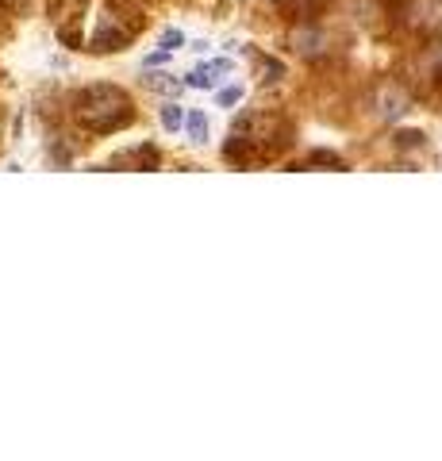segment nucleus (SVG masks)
<instances>
[{
  "instance_id": "20e7f679",
  "label": "nucleus",
  "mask_w": 442,
  "mask_h": 461,
  "mask_svg": "<svg viewBox=\"0 0 442 461\" xmlns=\"http://www.w3.org/2000/svg\"><path fill=\"white\" fill-rule=\"evenodd\" d=\"M112 166H138V169H158V150L154 146H135L112 158Z\"/></svg>"
},
{
  "instance_id": "39448f33",
  "label": "nucleus",
  "mask_w": 442,
  "mask_h": 461,
  "mask_svg": "<svg viewBox=\"0 0 442 461\" xmlns=\"http://www.w3.org/2000/svg\"><path fill=\"white\" fill-rule=\"evenodd\" d=\"M404 108H408L404 93H400L396 85H389V89H384V93H381V100H377V112L384 115V119H396V115L404 112Z\"/></svg>"
},
{
  "instance_id": "1a4fd4ad",
  "label": "nucleus",
  "mask_w": 442,
  "mask_h": 461,
  "mask_svg": "<svg viewBox=\"0 0 442 461\" xmlns=\"http://www.w3.org/2000/svg\"><path fill=\"white\" fill-rule=\"evenodd\" d=\"M146 85L158 89V93H177V89H181V81H174L169 73H150V77H146Z\"/></svg>"
},
{
  "instance_id": "9d476101",
  "label": "nucleus",
  "mask_w": 442,
  "mask_h": 461,
  "mask_svg": "<svg viewBox=\"0 0 442 461\" xmlns=\"http://www.w3.org/2000/svg\"><path fill=\"white\" fill-rule=\"evenodd\" d=\"M216 100H219V108H231V104H239V100H242V89H239V85H231V89H223V93H219Z\"/></svg>"
},
{
  "instance_id": "423d86ee",
  "label": "nucleus",
  "mask_w": 442,
  "mask_h": 461,
  "mask_svg": "<svg viewBox=\"0 0 442 461\" xmlns=\"http://www.w3.org/2000/svg\"><path fill=\"white\" fill-rule=\"evenodd\" d=\"M308 166H327V169H346V162L331 150H312L308 154Z\"/></svg>"
},
{
  "instance_id": "4468645a",
  "label": "nucleus",
  "mask_w": 442,
  "mask_h": 461,
  "mask_svg": "<svg viewBox=\"0 0 442 461\" xmlns=\"http://www.w3.org/2000/svg\"><path fill=\"white\" fill-rule=\"evenodd\" d=\"M8 8H15V12H20V8H23V0H8Z\"/></svg>"
},
{
  "instance_id": "f8f14e48",
  "label": "nucleus",
  "mask_w": 442,
  "mask_h": 461,
  "mask_svg": "<svg viewBox=\"0 0 442 461\" xmlns=\"http://www.w3.org/2000/svg\"><path fill=\"white\" fill-rule=\"evenodd\" d=\"M396 146H423V135L420 131H404V135H396Z\"/></svg>"
},
{
  "instance_id": "ddd939ff",
  "label": "nucleus",
  "mask_w": 442,
  "mask_h": 461,
  "mask_svg": "<svg viewBox=\"0 0 442 461\" xmlns=\"http://www.w3.org/2000/svg\"><path fill=\"white\" fill-rule=\"evenodd\" d=\"M166 58H169V51H166V46H162V51H154L150 58H146V65H162V62H166Z\"/></svg>"
},
{
  "instance_id": "0eeeda50",
  "label": "nucleus",
  "mask_w": 442,
  "mask_h": 461,
  "mask_svg": "<svg viewBox=\"0 0 442 461\" xmlns=\"http://www.w3.org/2000/svg\"><path fill=\"white\" fill-rule=\"evenodd\" d=\"M185 123V108L181 104H166V108H162V127L166 131H177Z\"/></svg>"
},
{
  "instance_id": "9b49d317",
  "label": "nucleus",
  "mask_w": 442,
  "mask_h": 461,
  "mask_svg": "<svg viewBox=\"0 0 442 461\" xmlns=\"http://www.w3.org/2000/svg\"><path fill=\"white\" fill-rule=\"evenodd\" d=\"M181 43H185V35H181V31H166V35H162V46H166L169 54H174Z\"/></svg>"
},
{
  "instance_id": "f257e3e1",
  "label": "nucleus",
  "mask_w": 442,
  "mask_h": 461,
  "mask_svg": "<svg viewBox=\"0 0 442 461\" xmlns=\"http://www.w3.org/2000/svg\"><path fill=\"white\" fill-rule=\"evenodd\" d=\"M73 115L81 119V127H89L93 135H112V131L127 127L135 119L131 96L116 85H89L73 100Z\"/></svg>"
},
{
  "instance_id": "7ed1b4c3",
  "label": "nucleus",
  "mask_w": 442,
  "mask_h": 461,
  "mask_svg": "<svg viewBox=\"0 0 442 461\" xmlns=\"http://www.w3.org/2000/svg\"><path fill=\"white\" fill-rule=\"evenodd\" d=\"M227 70H231V65H227L223 58H216V62H204V65H196V70L189 73V81H185V85H193V89H212Z\"/></svg>"
},
{
  "instance_id": "f03ea898",
  "label": "nucleus",
  "mask_w": 442,
  "mask_h": 461,
  "mask_svg": "<svg viewBox=\"0 0 442 461\" xmlns=\"http://www.w3.org/2000/svg\"><path fill=\"white\" fill-rule=\"evenodd\" d=\"M143 27V15L127 12V8H108L100 20V27H96L93 35V51H124V46L135 39V31Z\"/></svg>"
},
{
  "instance_id": "6e6552de",
  "label": "nucleus",
  "mask_w": 442,
  "mask_h": 461,
  "mask_svg": "<svg viewBox=\"0 0 442 461\" xmlns=\"http://www.w3.org/2000/svg\"><path fill=\"white\" fill-rule=\"evenodd\" d=\"M189 138L193 143H204V138H208V119H204V112H189Z\"/></svg>"
}]
</instances>
